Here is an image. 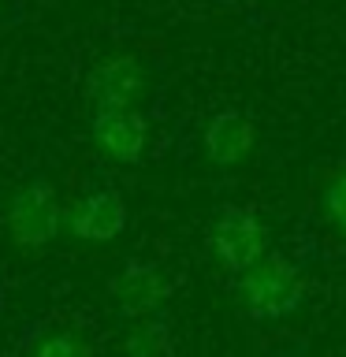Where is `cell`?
I'll list each match as a JSON object with an SVG mask.
<instances>
[{"instance_id": "cell-1", "label": "cell", "mask_w": 346, "mask_h": 357, "mask_svg": "<svg viewBox=\"0 0 346 357\" xmlns=\"http://www.w3.org/2000/svg\"><path fill=\"white\" fill-rule=\"evenodd\" d=\"M234 298L253 320H287L306 301V279H301L294 261L268 253L257 268L239 275Z\"/></svg>"}, {"instance_id": "cell-2", "label": "cell", "mask_w": 346, "mask_h": 357, "mask_svg": "<svg viewBox=\"0 0 346 357\" xmlns=\"http://www.w3.org/2000/svg\"><path fill=\"white\" fill-rule=\"evenodd\" d=\"M60 194L49 178H30L8 201V238L19 250H45L63 223Z\"/></svg>"}, {"instance_id": "cell-3", "label": "cell", "mask_w": 346, "mask_h": 357, "mask_svg": "<svg viewBox=\"0 0 346 357\" xmlns=\"http://www.w3.org/2000/svg\"><path fill=\"white\" fill-rule=\"evenodd\" d=\"M209 245L227 272L246 275L268 257V227L253 208L223 205L209 227Z\"/></svg>"}, {"instance_id": "cell-4", "label": "cell", "mask_w": 346, "mask_h": 357, "mask_svg": "<svg viewBox=\"0 0 346 357\" xmlns=\"http://www.w3.org/2000/svg\"><path fill=\"white\" fill-rule=\"evenodd\" d=\"M145 93V67L138 56L116 52L93 63V71L86 75V100L93 112H130L138 108Z\"/></svg>"}, {"instance_id": "cell-5", "label": "cell", "mask_w": 346, "mask_h": 357, "mask_svg": "<svg viewBox=\"0 0 346 357\" xmlns=\"http://www.w3.org/2000/svg\"><path fill=\"white\" fill-rule=\"evenodd\" d=\"M123 227H127V201H123L119 190H108V186L86 190L67 208V231L86 245H105L119 238Z\"/></svg>"}, {"instance_id": "cell-6", "label": "cell", "mask_w": 346, "mask_h": 357, "mask_svg": "<svg viewBox=\"0 0 346 357\" xmlns=\"http://www.w3.org/2000/svg\"><path fill=\"white\" fill-rule=\"evenodd\" d=\"M89 138L100 149V156L116 164H138L145 145H149V123L138 108L130 112H93Z\"/></svg>"}, {"instance_id": "cell-7", "label": "cell", "mask_w": 346, "mask_h": 357, "mask_svg": "<svg viewBox=\"0 0 346 357\" xmlns=\"http://www.w3.org/2000/svg\"><path fill=\"white\" fill-rule=\"evenodd\" d=\"M172 287H167L164 272L149 261H130L123 272L112 279V298H116V309L127 320H149L156 309L167 301Z\"/></svg>"}, {"instance_id": "cell-8", "label": "cell", "mask_w": 346, "mask_h": 357, "mask_svg": "<svg viewBox=\"0 0 346 357\" xmlns=\"http://www.w3.org/2000/svg\"><path fill=\"white\" fill-rule=\"evenodd\" d=\"M253 149V127L242 112H220L205 127V156L220 167L242 164Z\"/></svg>"}, {"instance_id": "cell-9", "label": "cell", "mask_w": 346, "mask_h": 357, "mask_svg": "<svg viewBox=\"0 0 346 357\" xmlns=\"http://www.w3.org/2000/svg\"><path fill=\"white\" fill-rule=\"evenodd\" d=\"M172 354V335L160 320H138L123 339V357H167Z\"/></svg>"}, {"instance_id": "cell-10", "label": "cell", "mask_w": 346, "mask_h": 357, "mask_svg": "<svg viewBox=\"0 0 346 357\" xmlns=\"http://www.w3.org/2000/svg\"><path fill=\"white\" fill-rule=\"evenodd\" d=\"M33 357H89V346L75 331H52L33 346Z\"/></svg>"}, {"instance_id": "cell-11", "label": "cell", "mask_w": 346, "mask_h": 357, "mask_svg": "<svg viewBox=\"0 0 346 357\" xmlns=\"http://www.w3.org/2000/svg\"><path fill=\"white\" fill-rule=\"evenodd\" d=\"M324 216H328V223L335 231L346 234V172L324 190Z\"/></svg>"}]
</instances>
